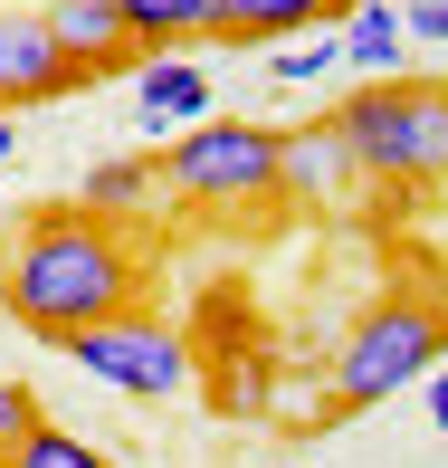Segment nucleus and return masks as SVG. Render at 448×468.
I'll list each match as a JSON object with an SVG mask.
<instances>
[{
    "instance_id": "1",
    "label": "nucleus",
    "mask_w": 448,
    "mask_h": 468,
    "mask_svg": "<svg viewBox=\"0 0 448 468\" xmlns=\"http://www.w3.org/2000/svg\"><path fill=\"white\" fill-rule=\"evenodd\" d=\"M0 306L48 345L115 325V315H134V249L96 210H29L0 239Z\"/></svg>"
},
{
    "instance_id": "2",
    "label": "nucleus",
    "mask_w": 448,
    "mask_h": 468,
    "mask_svg": "<svg viewBox=\"0 0 448 468\" xmlns=\"http://www.w3.org/2000/svg\"><path fill=\"white\" fill-rule=\"evenodd\" d=\"M344 144L362 182H439L448 173V87L439 77H372L344 96Z\"/></svg>"
},
{
    "instance_id": "3",
    "label": "nucleus",
    "mask_w": 448,
    "mask_h": 468,
    "mask_svg": "<svg viewBox=\"0 0 448 468\" xmlns=\"http://www.w3.org/2000/svg\"><path fill=\"white\" fill-rule=\"evenodd\" d=\"M430 373H448V306H430V296H381V306L344 335L334 401L372 411V401L411 392V382H430Z\"/></svg>"
},
{
    "instance_id": "4",
    "label": "nucleus",
    "mask_w": 448,
    "mask_h": 468,
    "mask_svg": "<svg viewBox=\"0 0 448 468\" xmlns=\"http://www.w3.org/2000/svg\"><path fill=\"white\" fill-rule=\"evenodd\" d=\"M162 182L201 210H239V201H267L287 191V134L276 124H239V115H210L191 134L162 144Z\"/></svg>"
},
{
    "instance_id": "5",
    "label": "nucleus",
    "mask_w": 448,
    "mask_h": 468,
    "mask_svg": "<svg viewBox=\"0 0 448 468\" xmlns=\"http://www.w3.org/2000/svg\"><path fill=\"white\" fill-rule=\"evenodd\" d=\"M68 354L77 373H96L105 392H134V401H172V392H191V345L172 325H153V315H115V325H87V335H68Z\"/></svg>"
},
{
    "instance_id": "6",
    "label": "nucleus",
    "mask_w": 448,
    "mask_h": 468,
    "mask_svg": "<svg viewBox=\"0 0 448 468\" xmlns=\"http://www.w3.org/2000/svg\"><path fill=\"white\" fill-rule=\"evenodd\" d=\"M68 48H57L48 10H0V115H19V105H48L68 96Z\"/></svg>"
},
{
    "instance_id": "7",
    "label": "nucleus",
    "mask_w": 448,
    "mask_h": 468,
    "mask_svg": "<svg viewBox=\"0 0 448 468\" xmlns=\"http://www.w3.org/2000/svg\"><path fill=\"white\" fill-rule=\"evenodd\" d=\"M48 29H57V48H68V77H77V87H96V77H124V68L143 58L115 0H48Z\"/></svg>"
},
{
    "instance_id": "8",
    "label": "nucleus",
    "mask_w": 448,
    "mask_h": 468,
    "mask_svg": "<svg viewBox=\"0 0 448 468\" xmlns=\"http://www.w3.org/2000/svg\"><path fill=\"white\" fill-rule=\"evenodd\" d=\"M220 115V96H210V77L191 68V58H143V87H134V134H191V124H210Z\"/></svg>"
},
{
    "instance_id": "9",
    "label": "nucleus",
    "mask_w": 448,
    "mask_h": 468,
    "mask_svg": "<svg viewBox=\"0 0 448 468\" xmlns=\"http://www.w3.org/2000/svg\"><path fill=\"white\" fill-rule=\"evenodd\" d=\"M287 191L296 201H344V191H362V163H353V144H344L334 115L287 134Z\"/></svg>"
},
{
    "instance_id": "10",
    "label": "nucleus",
    "mask_w": 448,
    "mask_h": 468,
    "mask_svg": "<svg viewBox=\"0 0 448 468\" xmlns=\"http://www.w3.org/2000/svg\"><path fill=\"white\" fill-rule=\"evenodd\" d=\"M334 10H353V0H220V38H239V48H296Z\"/></svg>"
},
{
    "instance_id": "11",
    "label": "nucleus",
    "mask_w": 448,
    "mask_h": 468,
    "mask_svg": "<svg viewBox=\"0 0 448 468\" xmlns=\"http://www.w3.org/2000/svg\"><path fill=\"white\" fill-rule=\"evenodd\" d=\"M334 38H344V68H362V87H372V77H401V58H411V29H401V0H353Z\"/></svg>"
},
{
    "instance_id": "12",
    "label": "nucleus",
    "mask_w": 448,
    "mask_h": 468,
    "mask_svg": "<svg viewBox=\"0 0 448 468\" xmlns=\"http://www.w3.org/2000/svg\"><path fill=\"white\" fill-rule=\"evenodd\" d=\"M134 48H182V38H220V0H115Z\"/></svg>"
},
{
    "instance_id": "13",
    "label": "nucleus",
    "mask_w": 448,
    "mask_h": 468,
    "mask_svg": "<svg viewBox=\"0 0 448 468\" xmlns=\"http://www.w3.org/2000/svg\"><path fill=\"white\" fill-rule=\"evenodd\" d=\"M153 191H162V163H153V154H115V163H96V173L77 182V210H96V220H105V210H143Z\"/></svg>"
},
{
    "instance_id": "14",
    "label": "nucleus",
    "mask_w": 448,
    "mask_h": 468,
    "mask_svg": "<svg viewBox=\"0 0 448 468\" xmlns=\"http://www.w3.org/2000/svg\"><path fill=\"white\" fill-rule=\"evenodd\" d=\"M0 468H115V459H105L96 440H77V431H57V420H38V431L19 440Z\"/></svg>"
},
{
    "instance_id": "15",
    "label": "nucleus",
    "mask_w": 448,
    "mask_h": 468,
    "mask_svg": "<svg viewBox=\"0 0 448 468\" xmlns=\"http://www.w3.org/2000/svg\"><path fill=\"white\" fill-rule=\"evenodd\" d=\"M334 68H344V38L315 29V38H296L287 58H267V87H315V77H334Z\"/></svg>"
},
{
    "instance_id": "16",
    "label": "nucleus",
    "mask_w": 448,
    "mask_h": 468,
    "mask_svg": "<svg viewBox=\"0 0 448 468\" xmlns=\"http://www.w3.org/2000/svg\"><path fill=\"white\" fill-rule=\"evenodd\" d=\"M29 431H38V401H29V382H10V373H0V459H10Z\"/></svg>"
},
{
    "instance_id": "17",
    "label": "nucleus",
    "mask_w": 448,
    "mask_h": 468,
    "mask_svg": "<svg viewBox=\"0 0 448 468\" xmlns=\"http://www.w3.org/2000/svg\"><path fill=\"white\" fill-rule=\"evenodd\" d=\"M401 29L430 38V48H448V0H401Z\"/></svg>"
},
{
    "instance_id": "18",
    "label": "nucleus",
    "mask_w": 448,
    "mask_h": 468,
    "mask_svg": "<svg viewBox=\"0 0 448 468\" xmlns=\"http://www.w3.org/2000/svg\"><path fill=\"white\" fill-rule=\"evenodd\" d=\"M430 420L448 431V373H430Z\"/></svg>"
},
{
    "instance_id": "19",
    "label": "nucleus",
    "mask_w": 448,
    "mask_h": 468,
    "mask_svg": "<svg viewBox=\"0 0 448 468\" xmlns=\"http://www.w3.org/2000/svg\"><path fill=\"white\" fill-rule=\"evenodd\" d=\"M10 154H19V124H10V115H0V163H10Z\"/></svg>"
}]
</instances>
